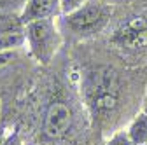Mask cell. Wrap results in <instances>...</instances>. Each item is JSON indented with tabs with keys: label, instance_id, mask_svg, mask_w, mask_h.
<instances>
[{
	"label": "cell",
	"instance_id": "5",
	"mask_svg": "<svg viewBox=\"0 0 147 145\" xmlns=\"http://www.w3.org/2000/svg\"><path fill=\"white\" fill-rule=\"evenodd\" d=\"M114 40L130 51L147 49V16L130 17L114 35Z\"/></svg>",
	"mask_w": 147,
	"mask_h": 145
},
{
	"label": "cell",
	"instance_id": "2",
	"mask_svg": "<svg viewBox=\"0 0 147 145\" xmlns=\"http://www.w3.org/2000/svg\"><path fill=\"white\" fill-rule=\"evenodd\" d=\"M25 39L30 54L39 63H49L61 46V35L54 19H37L25 25Z\"/></svg>",
	"mask_w": 147,
	"mask_h": 145
},
{
	"label": "cell",
	"instance_id": "11",
	"mask_svg": "<svg viewBox=\"0 0 147 145\" xmlns=\"http://www.w3.org/2000/svg\"><path fill=\"white\" fill-rule=\"evenodd\" d=\"M16 60V51H0V68L11 65Z\"/></svg>",
	"mask_w": 147,
	"mask_h": 145
},
{
	"label": "cell",
	"instance_id": "4",
	"mask_svg": "<svg viewBox=\"0 0 147 145\" xmlns=\"http://www.w3.org/2000/svg\"><path fill=\"white\" fill-rule=\"evenodd\" d=\"M74 114L70 107L65 101H53L46 108V114L42 119V133L49 140L63 138L72 128Z\"/></svg>",
	"mask_w": 147,
	"mask_h": 145
},
{
	"label": "cell",
	"instance_id": "1",
	"mask_svg": "<svg viewBox=\"0 0 147 145\" xmlns=\"http://www.w3.org/2000/svg\"><path fill=\"white\" fill-rule=\"evenodd\" d=\"M119 75L110 66H93L84 77V98L93 115H107L119 103Z\"/></svg>",
	"mask_w": 147,
	"mask_h": 145
},
{
	"label": "cell",
	"instance_id": "8",
	"mask_svg": "<svg viewBox=\"0 0 147 145\" xmlns=\"http://www.w3.org/2000/svg\"><path fill=\"white\" fill-rule=\"evenodd\" d=\"M126 133L133 142V145H147V114L144 110L133 117Z\"/></svg>",
	"mask_w": 147,
	"mask_h": 145
},
{
	"label": "cell",
	"instance_id": "3",
	"mask_svg": "<svg viewBox=\"0 0 147 145\" xmlns=\"http://www.w3.org/2000/svg\"><path fill=\"white\" fill-rule=\"evenodd\" d=\"M110 14H112V9L109 5L89 0L82 7L65 16V25L77 35H91L100 32L107 25Z\"/></svg>",
	"mask_w": 147,
	"mask_h": 145
},
{
	"label": "cell",
	"instance_id": "7",
	"mask_svg": "<svg viewBox=\"0 0 147 145\" xmlns=\"http://www.w3.org/2000/svg\"><path fill=\"white\" fill-rule=\"evenodd\" d=\"M26 44L25 39V25L21 21L9 23L0 28V51H16Z\"/></svg>",
	"mask_w": 147,
	"mask_h": 145
},
{
	"label": "cell",
	"instance_id": "10",
	"mask_svg": "<svg viewBox=\"0 0 147 145\" xmlns=\"http://www.w3.org/2000/svg\"><path fill=\"white\" fill-rule=\"evenodd\" d=\"M107 145H133V142L130 140V136H128L126 131H117L114 136H110Z\"/></svg>",
	"mask_w": 147,
	"mask_h": 145
},
{
	"label": "cell",
	"instance_id": "12",
	"mask_svg": "<svg viewBox=\"0 0 147 145\" xmlns=\"http://www.w3.org/2000/svg\"><path fill=\"white\" fill-rule=\"evenodd\" d=\"M5 140H7V130L4 124H0V145H4Z\"/></svg>",
	"mask_w": 147,
	"mask_h": 145
},
{
	"label": "cell",
	"instance_id": "6",
	"mask_svg": "<svg viewBox=\"0 0 147 145\" xmlns=\"http://www.w3.org/2000/svg\"><path fill=\"white\" fill-rule=\"evenodd\" d=\"M61 12L60 0H26L20 14V21L28 25L37 19H54Z\"/></svg>",
	"mask_w": 147,
	"mask_h": 145
},
{
	"label": "cell",
	"instance_id": "13",
	"mask_svg": "<svg viewBox=\"0 0 147 145\" xmlns=\"http://www.w3.org/2000/svg\"><path fill=\"white\" fill-rule=\"evenodd\" d=\"M144 112L147 114V100H145V105H144Z\"/></svg>",
	"mask_w": 147,
	"mask_h": 145
},
{
	"label": "cell",
	"instance_id": "9",
	"mask_svg": "<svg viewBox=\"0 0 147 145\" xmlns=\"http://www.w3.org/2000/svg\"><path fill=\"white\" fill-rule=\"evenodd\" d=\"M60 2H61V12L67 16V14L74 12L76 9L82 7L86 2H89V0H60Z\"/></svg>",
	"mask_w": 147,
	"mask_h": 145
}]
</instances>
